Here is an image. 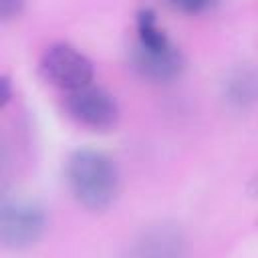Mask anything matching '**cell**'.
<instances>
[{
	"mask_svg": "<svg viewBox=\"0 0 258 258\" xmlns=\"http://www.w3.org/2000/svg\"><path fill=\"white\" fill-rule=\"evenodd\" d=\"M67 183L77 198L89 210H105L117 194V169L115 163L101 151L79 149L67 161Z\"/></svg>",
	"mask_w": 258,
	"mask_h": 258,
	"instance_id": "6da1fadb",
	"label": "cell"
},
{
	"mask_svg": "<svg viewBox=\"0 0 258 258\" xmlns=\"http://www.w3.org/2000/svg\"><path fill=\"white\" fill-rule=\"evenodd\" d=\"M40 71L46 81L67 91L83 89L93 81L91 60L71 44L48 46L40 58Z\"/></svg>",
	"mask_w": 258,
	"mask_h": 258,
	"instance_id": "7a4b0ae2",
	"label": "cell"
},
{
	"mask_svg": "<svg viewBox=\"0 0 258 258\" xmlns=\"http://www.w3.org/2000/svg\"><path fill=\"white\" fill-rule=\"evenodd\" d=\"M44 230V212L28 200H8L0 210V238L6 246H28Z\"/></svg>",
	"mask_w": 258,
	"mask_h": 258,
	"instance_id": "3957f363",
	"label": "cell"
},
{
	"mask_svg": "<svg viewBox=\"0 0 258 258\" xmlns=\"http://www.w3.org/2000/svg\"><path fill=\"white\" fill-rule=\"evenodd\" d=\"M64 107L77 123L91 129L103 131L113 127L117 121V105L111 95L91 85L77 91H69Z\"/></svg>",
	"mask_w": 258,
	"mask_h": 258,
	"instance_id": "277c9868",
	"label": "cell"
},
{
	"mask_svg": "<svg viewBox=\"0 0 258 258\" xmlns=\"http://www.w3.org/2000/svg\"><path fill=\"white\" fill-rule=\"evenodd\" d=\"M133 58H135V67L145 77L161 79V81L175 77L181 67V60H179V54L175 48L169 52H145V50L135 48Z\"/></svg>",
	"mask_w": 258,
	"mask_h": 258,
	"instance_id": "5b68a950",
	"label": "cell"
},
{
	"mask_svg": "<svg viewBox=\"0 0 258 258\" xmlns=\"http://www.w3.org/2000/svg\"><path fill=\"white\" fill-rule=\"evenodd\" d=\"M137 48L145 52H169L173 50L163 28L157 24L151 10H141L137 14Z\"/></svg>",
	"mask_w": 258,
	"mask_h": 258,
	"instance_id": "8992f818",
	"label": "cell"
},
{
	"mask_svg": "<svg viewBox=\"0 0 258 258\" xmlns=\"http://www.w3.org/2000/svg\"><path fill=\"white\" fill-rule=\"evenodd\" d=\"M171 8L179 10V12H185V14H196V12H202L206 10L214 0H165Z\"/></svg>",
	"mask_w": 258,
	"mask_h": 258,
	"instance_id": "52a82bcc",
	"label": "cell"
},
{
	"mask_svg": "<svg viewBox=\"0 0 258 258\" xmlns=\"http://www.w3.org/2000/svg\"><path fill=\"white\" fill-rule=\"evenodd\" d=\"M24 0H0V14L2 18H12L20 12Z\"/></svg>",
	"mask_w": 258,
	"mask_h": 258,
	"instance_id": "ba28073f",
	"label": "cell"
}]
</instances>
